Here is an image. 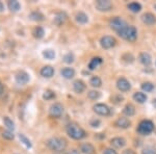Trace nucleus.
<instances>
[{"label": "nucleus", "mask_w": 156, "mask_h": 154, "mask_svg": "<svg viewBox=\"0 0 156 154\" xmlns=\"http://www.w3.org/2000/svg\"><path fill=\"white\" fill-rule=\"evenodd\" d=\"M66 130L68 135L71 138H73V140L80 141L87 136L85 130L82 127H80L78 124H76V123H70V124H68Z\"/></svg>", "instance_id": "1"}, {"label": "nucleus", "mask_w": 156, "mask_h": 154, "mask_svg": "<svg viewBox=\"0 0 156 154\" xmlns=\"http://www.w3.org/2000/svg\"><path fill=\"white\" fill-rule=\"evenodd\" d=\"M46 145L50 150L54 151V152H62L66 149L67 143L64 138H49L48 141L46 142Z\"/></svg>", "instance_id": "2"}, {"label": "nucleus", "mask_w": 156, "mask_h": 154, "mask_svg": "<svg viewBox=\"0 0 156 154\" xmlns=\"http://www.w3.org/2000/svg\"><path fill=\"white\" fill-rule=\"evenodd\" d=\"M118 34L122 39L126 40L128 42H135V40L137 39V29L135 28V26L127 25L124 29H122L120 32H118Z\"/></svg>", "instance_id": "3"}, {"label": "nucleus", "mask_w": 156, "mask_h": 154, "mask_svg": "<svg viewBox=\"0 0 156 154\" xmlns=\"http://www.w3.org/2000/svg\"><path fill=\"white\" fill-rule=\"evenodd\" d=\"M154 123L150 120H143L137 126V132L142 135H149L154 131Z\"/></svg>", "instance_id": "4"}, {"label": "nucleus", "mask_w": 156, "mask_h": 154, "mask_svg": "<svg viewBox=\"0 0 156 154\" xmlns=\"http://www.w3.org/2000/svg\"><path fill=\"white\" fill-rule=\"evenodd\" d=\"M109 26H110V28L114 29L115 31L120 32L121 30L124 29L125 27L127 26V24L122 18H120V17H115V18H112L109 21Z\"/></svg>", "instance_id": "5"}, {"label": "nucleus", "mask_w": 156, "mask_h": 154, "mask_svg": "<svg viewBox=\"0 0 156 154\" xmlns=\"http://www.w3.org/2000/svg\"><path fill=\"white\" fill-rule=\"evenodd\" d=\"M94 112L99 116H103V117H107V116L112 115V110L110 108L107 106L106 104H103V103H97L93 106Z\"/></svg>", "instance_id": "6"}, {"label": "nucleus", "mask_w": 156, "mask_h": 154, "mask_svg": "<svg viewBox=\"0 0 156 154\" xmlns=\"http://www.w3.org/2000/svg\"><path fill=\"white\" fill-rule=\"evenodd\" d=\"M115 44H117V40L112 36H104L100 39V45L104 49H110L115 47Z\"/></svg>", "instance_id": "7"}, {"label": "nucleus", "mask_w": 156, "mask_h": 154, "mask_svg": "<svg viewBox=\"0 0 156 154\" xmlns=\"http://www.w3.org/2000/svg\"><path fill=\"white\" fill-rule=\"evenodd\" d=\"M64 113V107L60 103H54L50 106V109H49V115L50 117L52 118H56L58 119L62 116Z\"/></svg>", "instance_id": "8"}, {"label": "nucleus", "mask_w": 156, "mask_h": 154, "mask_svg": "<svg viewBox=\"0 0 156 154\" xmlns=\"http://www.w3.org/2000/svg\"><path fill=\"white\" fill-rule=\"evenodd\" d=\"M95 6L100 12H109L114 7L112 3L109 0H98V1H96V3H95Z\"/></svg>", "instance_id": "9"}, {"label": "nucleus", "mask_w": 156, "mask_h": 154, "mask_svg": "<svg viewBox=\"0 0 156 154\" xmlns=\"http://www.w3.org/2000/svg\"><path fill=\"white\" fill-rule=\"evenodd\" d=\"M117 88L121 92H128L131 89V83L125 77H120L117 80Z\"/></svg>", "instance_id": "10"}, {"label": "nucleus", "mask_w": 156, "mask_h": 154, "mask_svg": "<svg viewBox=\"0 0 156 154\" xmlns=\"http://www.w3.org/2000/svg\"><path fill=\"white\" fill-rule=\"evenodd\" d=\"M15 80H16V82L18 83V84H22V85L26 84L30 80L29 74L25 71H20L17 73L16 76H15Z\"/></svg>", "instance_id": "11"}, {"label": "nucleus", "mask_w": 156, "mask_h": 154, "mask_svg": "<svg viewBox=\"0 0 156 154\" xmlns=\"http://www.w3.org/2000/svg\"><path fill=\"white\" fill-rule=\"evenodd\" d=\"M115 125L118 128H121V129H127V128H129L131 126V122H130L129 119L121 117L115 122Z\"/></svg>", "instance_id": "12"}, {"label": "nucleus", "mask_w": 156, "mask_h": 154, "mask_svg": "<svg viewBox=\"0 0 156 154\" xmlns=\"http://www.w3.org/2000/svg\"><path fill=\"white\" fill-rule=\"evenodd\" d=\"M79 150L81 153L83 154H95L96 153V149H95L94 146L90 143H83L80 145Z\"/></svg>", "instance_id": "13"}, {"label": "nucleus", "mask_w": 156, "mask_h": 154, "mask_svg": "<svg viewBox=\"0 0 156 154\" xmlns=\"http://www.w3.org/2000/svg\"><path fill=\"white\" fill-rule=\"evenodd\" d=\"M110 145H112V147L117 149L123 148L126 145V140L124 138H121V136H117V138H114L110 140Z\"/></svg>", "instance_id": "14"}, {"label": "nucleus", "mask_w": 156, "mask_h": 154, "mask_svg": "<svg viewBox=\"0 0 156 154\" xmlns=\"http://www.w3.org/2000/svg\"><path fill=\"white\" fill-rule=\"evenodd\" d=\"M138 59H140V64H143L146 67H149L152 64V57H151V55L148 52H142V53H140Z\"/></svg>", "instance_id": "15"}, {"label": "nucleus", "mask_w": 156, "mask_h": 154, "mask_svg": "<svg viewBox=\"0 0 156 154\" xmlns=\"http://www.w3.org/2000/svg\"><path fill=\"white\" fill-rule=\"evenodd\" d=\"M142 21L146 25H154L156 23V17L152 13H146L142 16Z\"/></svg>", "instance_id": "16"}, {"label": "nucleus", "mask_w": 156, "mask_h": 154, "mask_svg": "<svg viewBox=\"0 0 156 154\" xmlns=\"http://www.w3.org/2000/svg\"><path fill=\"white\" fill-rule=\"evenodd\" d=\"M85 83L82 81V80H75L74 82H73V90H74L75 93H77V94H81V93H83L85 91Z\"/></svg>", "instance_id": "17"}, {"label": "nucleus", "mask_w": 156, "mask_h": 154, "mask_svg": "<svg viewBox=\"0 0 156 154\" xmlns=\"http://www.w3.org/2000/svg\"><path fill=\"white\" fill-rule=\"evenodd\" d=\"M40 73H41V75L43 77L51 78L54 75V69L51 67V66H45V67H43L41 69Z\"/></svg>", "instance_id": "18"}, {"label": "nucleus", "mask_w": 156, "mask_h": 154, "mask_svg": "<svg viewBox=\"0 0 156 154\" xmlns=\"http://www.w3.org/2000/svg\"><path fill=\"white\" fill-rule=\"evenodd\" d=\"M75 20H76L77 23L79 24H87L89 22V17L87 15L83 12H78L75 16Z\"/></svg>", "instance_id": "19"}, {"label": "nucleus", "mask_w": 156, "mask_h": 154, "mask_svg": "<svg viewBox=\"0 0 156 154\" xmlns=\"http://www.w3.org/2000/svg\"><path fill=\"white\" fill-rule=\"evenodd\" d=\"M60 74L64 78L66 79H71L75 76V70L73 68H64V69L60 71Z\"/></svg>", "instance_id": "20"}, {"label": "nucleus", "mask_w": 156, "mask_h": 154, "mask_svg": "<svg viewBox=\"0 0 156 154\" xmlns=\"http://www.w3.org/2000/svg\"><path fill=\"white\" fill-rule=\"evenodd\" d=\"M67 20V15L65 14V13H57L56 15H55L54 17V23L57 25V26H60V25H62L66 22Z\"/></svg>", "instance_id": "21"}, {"label": "nucleus", "mask_w": 156, "mask_h": 154, "mask_svg": "<svg viewBox=\"0 0 156 154\" xmlns=\"http://www.w3.org/2000/svg\"><path fill=\"white\" fill-rule=\"evenodd\" d=\"M102 63H103V59H101V57H99V56L93 57V59H90V64H89V69L90 70V71H93V70H95L96 68L99 67Z\"/></svg>", "instance_id": "22"}, {"label": "nucleus", "mask_w": 156, "mask_h": 154, "mask_svg": "<svg viewBox=\"0 0 156 154\" xmlns=\"http://www.w3.org/2000/svg\"><path fill=\"white\" fill-rule=\"evenodd\" d=\"M133 99H134V101H136L137 103H140V104H143V103H145L146 101H147L148 97H147V95L144 94V93L136 92L133 94Z\"/></svg>", "instance_id": "23"}, {"label": "nucleus", "mask_w": 156, "mask_h": 154, "mask_svg": "<svg viewBox=\"0 0 156 154\" xmlns=\"http://www.w3.org/2000/svg\"><path fill=\"white\" fill-rule=\"evenodd\" d=\"M123 113H124L125 116H127V117H132L135 113V107L133 106L132 104L128 103V104L125 105V107L123 108Z\"/></svg>", "instance_id": "24"}, {"label": "nucleus", "mask_w": 156, "mask_h": 154, "mask_svg": "<svg viewBox=\"0 0 156 154\" xmlns=\"http://www.w3.org/2000/svg\"><path fill=\"white\" fill-rule=\"evenodd\" d=\"M7 5H9V9L14 13L19 12L20 9H21V4H20V2L17 1V0H11V1H9Z\"/></svg>", "instance_id": "25"}, {"label": "nucleus", "mask_w": 156, "mask_h": 154, "mask_svg": "<svg viewBox=\"0 0 156 154\" xmlns=\"http://www.w3.org/2000/svg\"><path fill=\"white\" fill-rule=\"evenodd\" d=\"M29 19L36 22H41L44 20V15L41 12H32L29 15Z\"/></svg>", "instance_id": "26"}, {"label": "nucleus", "mask_w": 156, "mask_h": 154, "mask_svg": "<svg viewBox=\"0 0 156 154\" xmlns=\"http://www.w3.org/2000/svg\"><path fill=\"white\" fill-rule=\"evenodd\" d=\"M127 7H128V9L132 13H138L142 9V5H140V3H138V2H130L127 5Z\"/></svg>", "instance_id": "27"}, {"label": "nucleus", "mask_w": 156, "mask_h": 154, "mask_svg": "<svg viewBox=\"0 0 156 154\" xmlns=\"http://www.w3.org/2000/svg\"><path fill=\"white\" fill-rule=\"evenodd\" d=\"M19 138H20V141H21V143H23V145L26 148H28V149L32 148L31 142H30V140L25 134H23V133H20V134H19Z\"/></svg>", "instance_id": "28"}, {"label": "nucleus", "mask_w": 156, "mask_h": 154, "mask_svg": "<svg viewBox=\"0 0 156 154\" xmlns=\"http://www.w3.org/2000/svg\"><path fill=\"white\" fill-rule=\"evenodd\" d=\"M43 56L45 57L46 59H49V60H52L55 59L56 54H55V51L52 49H46L43 51Z\"/></svg>", "instance_id": "29"}, {"label": "nucleus", "mask_w": 156, "mask_h": 154, "mask_svg": "<svg viewBox=\"0 0 156 154\" xmlns=\"http://www.w3.org/2000/svg\"><path fill=\"white\" fill-rule=\"evenodd\" d=\"M90 84L93 88H100L102 85V80L99 76H93L90 80Z\"/></svg>", "instance_id": "30"}, {"label": "nucleus", "mask_w": 156, "mask_h": 154, "mask_svg": "<svg viewBox=\"0 0 156 154\" xmlns=\"http://www.w3.org/2000/svg\"><path fill=\"white\" fill-rule=\"evenodd\" d=\"M45 34V30L43 27L41 26H37L34 28V37L36 38V39H42L43 37H44Z\"/></svg>", "instance_id": "31"}, {"label": "nucleus", "mask_w": 156, "mask_h": 154, "mask_svg": "<svg viewBox=\"0 0 156 154\" xmlns=\"http://www.w3.org/2000/svg\"><path fill=\"white\" fill-rule=\"evenodd\" d=\"M3 123H4V125L6 126L7 130L14 131V129H15V123L12 122V121L9 117H4L3 118Z\"/></svg>", "instance_id": "32"}, {"label": "nucleus", "mask_w": 156, "mask_h": 154, "mask_svg": "<svg viewBox=\"0 0 156 154\" xmlns=\"http://www.w3.org/2000/svg\"><path fill=\"white\" fill-rule=\"evenodd\" d=\"M142 90L144 91V92L146 93H150V92H152L153 90H154V84H153L152 82H149V81H147V82H144L142 84Z\"/></svg>", "instance_id": "33"}, {"label": "nucleus", "mask_w": 156, "mask_h": 154, "mask_svg": "<svg viewBox=\"0 0 156 154\" xmlns=\"http://www.w3.org/2000/svg\"><path fill=\"white\" fill-rule=\"evenodd\" d=\"M54 98H55V93L52 92L51 90L45 91V93L43 94V99H45V100H51V99H54Z\"/></svg>", "instance_id": "34"}, {"label": "nucleus", "mask_w": 156, "mask_h": 154, "mask_svg": "<svg viewBox=\"0 0 156 154\" xmlns=\"http://www.w3.org/2000/svg\"><path fill=\"white\" fill-rule=\"evenodd\" d=\"M100 92H98V91H90L89 93H87V97L90 98V100H97L100 98Z\"/></svg>", "instance_id": "35"}, {"label": "nucleus", "mask_w": 156, "mask_h": 154, "mask_svg": "<svg viewBox=\"0 0 156 154\" xmlns=\"http://www.w3.org/2000/svg\"><path fill=\"white\" fill-rule=\"evenodd\" d=\"M64 62L66 63V64H72V63L74 62V54L71 53V52L67 53L64 56Z\"/></svg>", "instance_id": "36"}, {"label": "nucleus", "mask_w": 156, "mask_h": 154, "mask_svg": "<svg viewBox=\"0 0 156 154\" xmlns=\"http://www.w3.org/2000/svg\"><path fill=\"white\" fill-rule=\"evenodd\" d=\"M2 136H3V138H5V140H14L15 135L12 134V131H4L3 133H2Z\"/></svg>", "instance_id": "37"}, {"label": "nucleus", "mask_w": 156, "mask_h": 154, "mask_svg": "<svg viewBox=\"0 0 156 154\" xmlns=\"http://www.w3.org/2000/svg\"><path fill=\"white\" fill-rule=\"evenodd\" d=\"M142 154H156V150L152 147H146L145 149H143Z\"/></svg>", "instance_id": "38"}, {"label": "nucleus", "mask_w": 156, "mask_h": 154, "mask_svg": "<svg viewBox=\"0 0 156 154\" xmlns=\"http://www.w3.org/2000/svg\"><path fill=\"white\" fill-rule=\"evenodd\" d=\"M90 126H92V127L97 128V127H99V126L101 125V121L98 120V119H93V120L90 122Z\"/></svg>", "instance_id": "39"}, {"label": "nucleus", "mask_w": 156, "mask_h": 154, "mask_svg": "<svg viewBox=\"0 0 156 154\" xmlns=\"http://www.w3.org/2000/svg\"><path fill=\"white\" fill-rule=\"evenodd\" d=\"M103 154H118V152L112 148H106L103 150Z\"/></svg>", "instance_id": "40"}, {"label": "nucleus", "mask_w": 156, "mask_h": 154, "mask_svg": "<svg viewBox=\"0 0 156 154\" xmlns=\"http://www.w3.org/2000/svg\"><path fill=\"white\" fill-rule=\"evenodd\" d=\"M80 153H81V152H80V151H78V150H76V149H72V150L68 151L66 154H80Z\"/></svg>", "instance_id": "41"}, {"label": "nucleus", "mask_w": 156, "mask_h": 154, "mask_svg": "<svg viewBox=\"0 0 156 154\" xmlns=\"http://www.w3.org/2000/svg\"><path fill=\"white\" fill-rule=\"evenodd\" d=\"M123 154H136L135 151H133L132 149H126V150L123 152Z\"/></svg>", "instance_id": "42"}, {"label": "nucleus", "mask_w": 156, "mask_h": 154, "mask_svg": "<svg viewBox=\"0 0 156 154\" xmlns=\"http://www.w3.org/2000/svg\"><path fill=\"white\" fill-rule=\"evenodd\" d=\"M2 11H4V5H3V3L0 1V12H2Z\"/></svg>", "instance_id": "43"}, {"label": "nucleus", "mask_w": 156, "mask_h": 154, "mask_svg": "<svg viewBox=\"0 0 156 154\" xmlns=\"http://www.w3.org/2000/svg\"><path fill=\"white\" fill-rule=\"evenodd\" d=\"M2 93H3V88H2V84L0 83V96L2 95Z\"/></svg>", "instance_id": "44"}, {"label": "nucleus", "mask_w": 156, "mask_h": 154, "mask_svg": "<svg viewBox=\"0 0 156 154\" xmlns=\"http://www.w3.org/2000/svg\"><path fill=\"white\" fill-rule=\"evenodd\" d=\"M152 104H153V106H154V107H156V98H155V99H154V100H153Z\"/></svg>", "instance_id": "45"}, {"label": "nucleus", "mask_w": 156, "mask_h": 154, "mask_svg": "<svg viewBox=\"0 0 156 154\" xmlns=\"http://www.w3.org/2000/svg\"><path fill=\"white\" fill-rule=\"evenodd\" d=\"M154 7H155V9H156V3H155V5H154Z\"/></svg>", "instance_id": "46"}, {"label": "nucleus", "mask_w": 156, "mask_h": 154, "mask_svg": "<svg viewBox=\"0 0 156 154\" xmlns=\"http://www.w3.org/2000/svg\"><path fill=\"white\" fill-rule=\"evenodd\" d=\"M155 65H156V62H155Z\"/></svg>", "instance_id": "47"}]
</instances>
